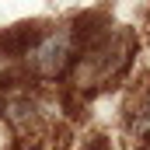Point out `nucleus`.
<instances>
[{"label":"nucleus","instance_id":"obj_1","mask_svg":"<svg viewBox=\"0 0 150 150\" xmlns=\"http://www.w3.org/2000/svg\"><path fill=\"white\" fill-rule=\"evenodd\" d=\"M25 59V74H32L35 80H59L70 74L77 59V38L70 25L59 28H42V35L35 38V45L21 56Z\"/></svg>","mask_w":150,"mask_h":150},{"label":"nucleus","instance_id":"obj_2","mask_svg":"<svg viewBox=\"0 0 150 150\" xmlns=\"http://www.w3.org/2000/svg\"><path fill=\"white\" fill-rule=\"evenodd\" d=\"M18 150H52V147H45V143H21Z\"/></svg>","mask_w":150,"mask_h":150}]
</instances>
